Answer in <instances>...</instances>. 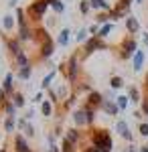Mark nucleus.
Masks as SVG:
<instances>
[{
  "label": "nucleus",
  "mask_w": 148,
  "mask_h": 152,
  "mask_svg": "<svg viewBox=\"0 0 148 152\" xmlns=\"http://www.w3.org/2000/svg\"><path fill=\"white\" fill-rule=\"evenodd\" d=\"M91 140H93V146L100 148L102 152H110L114 148V146H112V138H110V134H108L106 130H93Z\"/></svg>",
  "instance_id": "f257e3e1"
},
{
  "label": "nucleus",
  "mask_w": 148,
  "mask_h": 152,
  "mask_svg": "<svg viewBox=\"0 0 148 152\" xmlns=\"http://www.w3.org/2000/svg\"><path fill=\"white\" fill-rule=\"evenodd\" d=\"M47 8H49V2L47 0H34V2H31V6L26 8V14L33 20H41L43 14L47 12Z\"/></svg>",
  "instance_id": "f03ea898"
},
{
  "label": "nucleus",
  "mask_w": 148,
  "mask_h": 152,
  "mask_svg": "<svg viewBox=\"0 0 148 152\" xmlns=\"http://www.w3.org/2000/svg\"><path fill=\"white\" fill-rule=\"evenodd\" d=\"M77 73H79L77 55H71V59L67 61V79L69 81H75V79H77Z\"/></svg>",
  "instance_id": "7ed1b4c3"
},
{
  "label": "nucleus",
  "mask_w": 148,
  "mask_h": 152,
  "mask_svg": "<svg viewBox=\"0 0 148 152\" xmlns=\"http://www.w3.org/2000/svg\"><path fill=\"white\" fill-rule=\"evenodd\" d=\"M97 49H106V45H103V39H100V37L95 35L85 43V55H91V53L97 51Z\"/></svg>",
  "instance_id": "20e7f679"
},
{
  "label": "nucleus",
  "mask_w": 148,
  "mask_h": 152,
  "mask_svg": "<svg viewBox=\"0 0 148 152\" xmlns=\"http://www.w3.org/2000/svg\"><path fill=\"white\" fill-rule=\"evenodd\" d=\"M14 152H33V148L29 146V142L23 134H16L14 136Z\"/></svg>",
  "instance_id": "39448f33"
},
{
  "label": "nucleus",
  "mask_w": 148,
  "mask_h": 152,
  "mask_svg": "<svg viewBox=\"0 0 148 152\" xmlns=\"http://www.w3.org/2000/svg\"><path fill=\"white\" fill-rule=\"evenodd\" d=\"M136 41L134 39H128L124 43V47H122V59H128L130 55H136Z\"/></svg>",
  "instance_id": "423d86ee"
},
{
  "label": "nucleus",
  "mask_w": 148,
  "mask_h": 152,
  "mask_svg": "<svg viewBox=\"0 0 148 152\" xmlns=\"http://www.w3.org/2000/svg\"><path fill=\"white\" fill-rule=\"evenodd\" d=\"M33 33L34 31L29 26V24H21V26H18V37H16V39H18L21 43H23V41H31V39H33Z\"/></svg>",
  "instance_id": "0eeeda50"
},
{
  "label": "nucleus",
  "mask_w": 148,
  "mask_h": 152,
  "mask_svg": "<svg viewBox=\"0 0 148 152\" xmlns=\"http://www.w3.org/2000/svg\"><path fill=\"white\" fill-rule=\"evenodd\" d=\"M116 132L124 138V140H130L132 142V134H130V128H128V124H126L124 120H120L118 124H116Z\"/></svg>",
  "instance_id": "6e6552de"
},
{
  "label": "nucleus",
  "mask_w": 148,
  "mask_h": 152,
  "mask_svg": "<svg viewBox=\"0 0 148 152\" xmlns=\"http://www.w3.org/2000/svg\"><path fill=\"white\" fill-rule=\"evenodd\" d=\"M55 53V43H53V39H47L45 43L41 45V57L47 59V57H51Z\"/></svg>",
  "instance_id": "1a4fd4ad"
},
{
  "label": "nucleus",
  "mask_w": 148,
  "mask_h": 152,
  "mask_svg": "<svg viewBox=\"0 0 148 152\" xmlns=\"http://www.w3.org/2000/svg\"><path fill=\"white\" fill-rule=\"evenodd\" d=\"M102 110L108 114V116H118V114H120L118 104H116V102H112V99H106V102L102 104Z\"/></svg>",
  "instance_id": "9d476101"
},
{
  "label": "nucleus",
  "mask_w": 148,
  "mask_h": 152,
  "mask_svg": "<svg viewBox=\"0 0 148 152\" xmlns=\"http://www.w3.org/2000/svg\"><path fill=\"white\" fill-rule=\"evenodd\" d=\"M73 122H75V126H85V124H87V110H85V107L75 110V114H73Z\"/></svg>",
  "instance_id": "9b49d317"
},
{
  "label": "nucleus",
  "mask_w": 148,
  "mask_h": 152,
  "mask_svg": "<svg viewBox=\"0 0 148 152\" xmlns=\"http://www.w3.org/2000/svg\"><path fill=\"white\" fill-rule=\"evenodd\" d=\"M87 99H89V104H87V105H89L91 110H93V107H102V104L106 102V99H103V95L100 94V91H91Z\"/></svg>",
  "instance_id": "f8f14e48"
},
{
  "label": "nucleus",
  "mask_w": 148,
  "mask_h": 152,
  "mask_svg": "<svg viewBox=\"0 0 148 152\" xmlns=\"http://www.w3.org/2000/svg\"><path fill=\"white\" fill-rule=\"evenodd\" d=\"M2 89L6 91V95H10L14 94V75L12 73H6V77H4V83H2Z\"/></svg>",
  "instance_id": "ddd939ff"
},
{
  "label": "nucleus",
  "mask_w": 148,
  "mask_h": 152,
  "mask_svg": "<svg viewBox=\"0 0 148 152\" xmlns=\"http://www.w3.org/2000/svg\"><path fill=\"white\" fill-rule=\"evenodd\" d=\"M6 47H8V51H10L12 57H16V55L23 51V47H21V41H18V39H6Z\"/></svg>",
  "instance_id": "4468645a"
},
{
  "label": "nucleus",
  "mask_w": 148,
  "mask_h": 152,
  "mask_svg": "<svg viewBox=\"0 0 148 152\" xmlns=\"http://www.w3.org/2000/svg\"><path fill=\"white\" fill-rule=\"evenodd\" d=\"M14 63H16V67L21 69V67H29L31 65V61H29V57H26V53L24 51H21L16 57H14Z\"/></svg>",
  "instance_id": "2eb2a0df"
},
{
  "label": "nucleus",
  "mask_w": 148,
  "mask_h": 152,
  "mask_svg": "<svg viewBox=\"0 0 148 152\" xmlns=\"http://www.w3.org/2000/svg\"><path fill=\"white\" fill-rule=\"evenodd\" d=\"M142 65H144V51H136L134 61H132V67H134V71H140Z\"/></svg>",
  "instance_id": "dca6fc26"
},
{
  "label": "nucleus",
  "mask_w": 148,
  "mask_h": 152,
  "mask_svg": "<svg viewBox=\"0 0 148 152\" xmlns=\"http://www.w3.org/2000/svg\"><path fill=\"white\" fill-rule=\"evenodd\" d=\"M65 138H67L71 144H77V142H79V138H81V132H79L77 128H71V130H67Z\"/></svg>",
  "instance_id": "f3484780"
},
{
  "label": "nucleus",
  "mask_w": 148,
  "mask_h": 152,
  "mask_svg": "<svg viewBox=\"0 0 148 152\" xmlns=\"http://www.w3.org/2000/svg\"><path fill=\"white\" fill-rule=\"evenodd\" d=\"M126 28H128L130 33H138V31H140V24H138V20L132 16V14L126 18Z\"/></svg>",
  "instance_id": "a211bd4d"
},
{
  "label": "nucleus",
  "mask_w": 148,
  "mask_h": 152,
  "mask_svg": "<svg viewBox=\"0 0 148 152\" xmlns=\"http://www.w3.org/2000/svg\"><path fill=\"white\" fill-rule=\"evenodd\" d=\"M31 75H33V67H31V65H29V67H21V69L16 71V77L23 79V81L31 79Z\"/></svg>",
  "instance_id": "6ab92c4d"
},
{
  "label": "nucleus",
  "mask_w": 148,
  "mask_h": 152,
  "mask_svg": "<svg viewBox=\"0 0 148 152\" xmlns=\"http://www.w3.org/2000/svg\"><path fill=\"white\" fill-rule=\"evenodd\" d=\"M89 6L91 8H102V10H112L108 0H89Z\"/></svg>",
  "instance_id": "aec40b11"
},
{
  "label": "nucleus",
  "mask_w": 148,
  "mask_h": 152,
  "mask_svg": "<svg viewBox=\"0 0 148 152\" xmlns=\"http://www.w3.org/2000/svg\"><path fill=\"white\" fill-rule=\"evenodd\" d=\"M10 99H12V104L16 105V110H18V107H24V104H26V99H24V95L21 94V91H14Z\"/></svg>",
  "instance_id": "412c9836"
},
{
  "label": "nucleus",
  "mask_w": 148,
  "mask_h": 152,
  "mask_svg": "<svg viewBox=\"0 0 148 152\" xmlns=\"http://www.w3.org/2000/svg\"><path fill=\"white\" fill-rule=\"evenodd\" d=\"M14 24H16V20H14V16H12V14H6V16L2 18V26H4V31H12V28H14Z\"/></svg>",
  "instance_id": "4be33fe9"
},
{
  "label": "nucleus",
  "mask_w": 148,
  "mask_h": 152,
  "mask_svg": "<svg viewBox=\"0 0 148 152\" xmlns=\"http://www.w3.org/2000/svg\"><path fill=\"white\" fill-rule=\"evenodd\" d=\"M69 35H71V33H69V28H63V31L59 33L57 43L61 45V47H67V45H69Z\"/></svg>",
  "instance_id": "5701e85b"
},
{
  "label": "nucleus",
  "mask_w": 148,
  "mask_h": 152,
  "mask_svg": "<svg viewBox=\"0 0 148 152\" xmlns=\"http://www.w3.org/2000/svg\"><path fill=\"white\" fill-rule=\"evenodd\" d=\"M49 2V6L53 8V10L57 12V14H61V12H65V4L61 2V0H47Z\"/></svg>",
  "instance_id": "b1692460"
},
{
  "label": "nucleus",
  "mask_w": 148,
  "mask_h": 152,
  "mask_svg": "<svg viewBox=\"0 0 148 152\" xmlns=\"http://www.w3.org/2000/svg\"><path fill=\"white\" fill-rule=\"evenodd\" d=\"M128 99L130 102H140V91H138V87L136 85H130V89H128Z\"/></svg>",
  "instance_id": "393cba45"
},
{
  "label": "nucleus",
  "mask_w": 148,
  "mask_h": 152,
  "mask_svg": "<svg viewBox=\"0 0 148 152\" xmlns=\"http://www.w3.org/2000/svg\"><path fill=\"white\" fill-rule=\"evenodd\" d=\"M41 112H43V116H53V102H49V99H45L43 104H41Z\"/></svg>",
  "instance_id": "a878e982"
},
{
  "label": "nucleus",
  "mask_w": 148,
  "mask_h": 152,
  "mask_svg": "<svg viewBox=\"0 0 148 152\" xmlns=\"http://www.w3.org/2000/svg\"><path fill=\"white\" fill-rule=\"evenodd\" d=\"M14 126H16L14 116H6V120H4V130H6L8 134H12V132H14Z\"/></svg>",
  "instance_id": "bb28decb"
},
{
  "label": "nucleus",
  "mask_w": 148,
  "mask_h": 152,
  "mask_svg": "<svg viewBox=\"0 0 148 152\" xmlns=\"http://www.w3.org/2000/svg\"><path fill=\"white\" fill-rule=\"evenodd\" d=\"M112 28H114V24H112V23L103 24L102 28H100V33H97V37H100V39H106V37H108L110 33H112Z\"/></svg>",
  "instance_id": "cd10ccee"
},
{
  "label": "nucleus",
  "mask_w": 148,
  "mask_h": 152,
  "mask_svg": "<svg viewBox=\"0 0 148 152\" xmlns=\"http://www.w3.org/2000/svg\"><path fill=\"white\" fill-rule=\"evenodd\" d=\"M16 23H18V26L26 24V10L24 8H16Z\"/></svg>",
  "instance_id": "c85d7f7f"
},
{
  "label": "nucleus",
  "mask_w": 148,
  "mask_h": 152,
  "mask_svg": "<svg viewBox=\"0 0 148 152\" xmlns=\"http://www.w3.org/2000/svg\"><path fill=\"white\" fill-rule=\"evenodd\" d=\"M2 110L6 112V116H14V114H16V105L12 104V99H8V102H6V105H4ZM14 118H16V116H14Z\"/></svg>",
  "instance_id": "c756f323"
},
{
  "label": "nucleus",
  "mask_w": 148,
  "mask_h": 152,
  "mask_svg": "<svg viewBox=\"0 0 148 152\" xmlns=\"http://www.w3.org/2000/svg\"><path fill=\"white\" fill-rule=\"evenodd\" d=\"M53 77H55V71H51L49 75H45V77H43V83H41V89H49V85H51V81H53Z\"/></svg>",
  "instance_id": "7c9ffc66"
},
{
  "label": "nucleus",
  "mask_w": 148,
  "mask_h": 152,
  "mask_svg": "<svg viewBox=\"0 0 148 152\" xmlns=\"http://www.w3.org/2000/svg\"><path fill=\"white\" fill-rule=\"evenodd\" d=\"M116 104H118L120 110H126V107H128V97H126V95H118V97H116Z\"/></svg>",
  "instance_id": "2f4dec72"
},
{
  "label": "nucleus",
  "mask_w": 148,
  "mask_h": 152,
  "mask_svg": "<svg viewBox=\"0 0 148 152\" xmlns=\"http://www.w3.org/2000/svg\"><path fill=\"white\" fill-rule=\"evenodd\" d=\"M122 85H124L122 77H112V79H110V87H112V89H120Z\"/></svg>",
  "instance_id": "473e14b6"
},
{
  "label": "nucleus",
  "mask_w": 148,
  "mask_h": 152,
  "mask_svg": "<svg viewBox=\"0 0 148 152\" xmlns=\"http://www.w3.org/2000/svg\"><path fill=\"white\" fill-rule=\"evenodd\" d=\"M87 35H89V31L87 28H81L79 33H77V37H75V41L77 43H83V41H87Z\"/></svg>",
  "instance_id": "72a5a7b5"
},
{
  "label": "nucleus",
  "mask_w": 148,
  "mask_h": 152,
  "mask_svg": "<svg viewBox=\"0 0 148 152\" xmlns=\"http://www.w3.org/2000/svg\"><path fill=\"white\" fill-rule=\"evenodd\" d=\"M61 152H75V150H73V144H71V142H69L67 138L63 140V146H61Z\"/></svg>",
  "instance_id": "f704fd0d"
},
{
  "label": "nucleus",
  "mask_w": 148,
  "mask_h": 152,
  "mask_svg": "<svg viewBox=\"0 0 148 152\" xmlns=\"http://www.w3.org/2000/svg\"><path fill=\"white\" fill-rule=\"evenodd\" d=\"M91 6H89V2L87 0H81L79 2V10H81V14H87V10H89Z\"/></svg>",
  "instance_id": "c9c22d12"
},
{
  "label": "nucleus",
  "mask_w": 148,
  "mask_h": 152,
  "mask_svg": "<svg viewBox=\"0 0 148 152\" xmlns=\"http://www.w3.org/2000/svg\"><path fill=\"white\" fill-rule=\"evenodd\" d=\"M23 130H24V134H26L29 138H33V136H34V128L31 126V124H29V122H26V126H24Z\"/></svg>",
  "instance_id": "e433bc0d"
},
{
  "label": "nucleus",
  "mask_w": 148,
  "mask_h": 152,
  "mask_svg": "<svg viewBox=\"0 0 148 152\" xmlns=\"http://www.w3.org/2000/svg\"><path fill=\"white\" fill-rule=\"evenodd\" d=\"M65 95H67V85L63 83V85L59 87V102H61V99H65Z\"/></svg>",
  "instance_id": "4c0bfd02"
},
{
  "label": "nucleus",
  "mask_w": 148,
  "mask_h": 152,
  "mask_svg": "<svg viewBox=\"0 0 148 152\" xmlns=\"http://www.w3.org/2000/svg\"><path fill=\"white\" fill-rule=\"evenodd\" d=\"M6 102H8V99H6V91L0 87V107H4V105H6Z\"/></svg>",
  "instance_id": "58836bf2"
},
{
  "label": "nucleus",
  "mask_w": 148,
  "mask_h": 152,
  "mask_svg": "<svg viewBox=\"0 0 148 152\" xmlns=\"http://www.w3.org/2000/svg\"><path fill=\"white\" fill-rule=\"evenodd\" d=\"M110 20V14H97V23L100 24H108Z\"/></svg>",
  "instance_id": "ea45409f"
},
{
  "label": "nucleus",
  "mask_w": 148,
  "mask_h": 152,
  "mask_svg": "<svg viewBox=\"0 0 148 152\" xmlns=\"http://www.w3.org/2000/svg\"><path fill=\"white\" fill-rule=\"evenodd\" d=\"M73 104H75V95H69V97H67V102H65V107H71Z\"/></svg>",
  "instance_id": "a19ab883"
},
{
  "label": "nucleus",
  "mask_w": 148,
  "mask_h": 152,
  "mask_svg": "<svg viewBox=\"0 0 148 152\" xmlns=\"http://www.w3.org/2000/svg\"><path fill=\"white\" fill-rule=\"evenodd\" d=\"M140 134L142 136H148V124H140Z\"/></svg>",
  "instance_id": "79ce46f5"
},
{
  "label": "nucleus",
  "mask_w": 148,
  "mask_h": 152,
  "mask_svg": "<svg viewBox=\"0 0 148 152\" xmlns=\"http://www.w3.org/2000/svg\"><path fill=\"white\" fill-rule=\"evenodd\" d=\"M33 102H37V104H43V102H45V99H43V91H39V94L34 95V99Z\"/></svg>",
  "instance_id": "37998d69"
},
{
  "label": "nucleus",
  "mask_w": 148,
  "mask_h": 152,
  "mask_svg": "<svg viewBox=\"0 0 148 152\" xmlns=\"http://www.w3.org/2000/svg\"><path fill=\"white\" fill-rule=\"evenodd\" d=\"M49 97H51V102L55 104V102H59V97H57V94L53 91V89H49Z\"/></svg>",
  "instance_id": "c03bdc74"
},
{
  "label": "nucleus",
  "mask_w": 148,
  "mask_h": 152,
  "mask_svg": "<svg viewBox=\"0 0 148 152\" xmlns=\"http://www.w3.org/2000/svg\"><path fill=\"white\" fill-rule=\"evenodd\" d=\"M87 31H89V35H93V37H95V33H100V31H97V24H91Z\"/></svg>",
  "instance_id": "a18cd8bd"
},
{
  "label": "nucleus",
  "mask_w": 148,
  "mask_h": 152,
  "mask_svg": "<svg viewBox=\"0 0 148 152\" xmlns=\"http://www.w3.org/2000/svg\"><path fill=\"white\" fill-rule=\"evenodd\" d=\"M33 116H34V110H29V112H26V116H24V120H31Z\"/></svg>",
  "instance_id": "49530a36"
},
{
  "label": "nucleus",
  "mask_w": 148,
  "mask_h": 152,
  "mask_svg": "<svg viewBox=\"0 0 148 152\" xmlns=\"http://www.w3.org/2000/svg\"><path fill=\"white\" fill-rule=\"evenodd\" d=\"M142 112L148 116V102H144V104H142Z\"/></svg>",
  "instance_id": "de8ad7c7"
},
{
  "label": "nucleus",
  "mask_w": 148,
  "mask_h": 152,
  "mask_svg": "<svg viewBox=\"0 0 148 152\" xmlns=\"http://www.w3.org/2000/svg\"><path fill=\"white\" fill-rule=\"evenodd\" d=\"M85 152H102V150H100V148H95V146H89Z\"/></svg>",
  "instance_id": "09e8293b"
},
{
  "label": "nucleus",
  "mask_w": 148,
  "mask_h": 152,
  "mask_svg": "<svg viewBox=\"0 0 148 152\" xmlns=\"http://www.w3.org/2000/svg\"><path fill=\"white\" fill-rule=\"evenodd\" d=\"M47 152H59V148L53 144V146H49V150H47Z\"/></svg>",
  "instance_id": "8fccbe9b"
},
{
  "label": "nucleus",
  "mask_w": 148,
  "mask_h": 152,
  "mask_svg": "<svg viewBox=\"0 0 148 152\" xmlns=\"http://www.w3.org/2000/svg\"><path fill=\"white\" fill-rule=\"evenodd\" d=\"M138 152H148V146H140V150Z\"/></svg>",
  "instance_id": "3c124183"
},
{
  "label": "nucleus",
  "mask_w": 148,
  "mask_h": 152,
  "mask_svg": "<svg viewBox=\"0 0 148 152\" xmlns=\"http://www.w3.org/2000/svg\"><path fill=\"white\" fill-rule=\"evenodd\" d=\"M144 45H146V47H148V33H146V35H144Z\"/></svg>",
  "instance_id": "603ef678"
},
{
  "label": "nucleus",
  "mask_w": 148,
  "mask_h": 152,
  "mask_svg": "<svg viewBox=\"0 0 148 152\" xmlns=\"http://www.w3.org/2000/svg\"><path fill=\"white\" fill-rule=\"evenodd\" d=\"M16 2H18V0H10L8 4H10V6H16Z\"/></svg>",
  "instance_id": "864d4df0"
},
{
  "label": "nucleus",
  "mask_w": 148,
  "mask_h": 152,
  "mask_svg": "<svg viewBox=\"0 0 148 152\" xmlns=\"http://www.w3.org/2000/svg\"><path fill=\"white\" fill-rule=\"evenodd\" d=\"M126 152H138V150H136V148H128Z\"/></svg>",
  "instance_id": "5fc2aeb1"
},
{
  "label": "nucleus",
  "mask_w": 148,
  "mask_h": 152,
  "mask_svg": "<svg viewBox=\"0 0 148 152\" xmlns=\"http://www.w3.org/2000/svg\"><path fill=\"white\" fill-rule=\"evenodd\" d=\"M146 31H148V24H146Z\"/></svg>",
  "instance_id": "6e6d98bb"
},
{
  "label": "nucleus",
  "mask_w": 148,
  "mask_h": 152,
  "mask_svg": "<svg viewBox=\"0 0 148 152\" xmlns=\"http://www.w3.org/2000/svg\"><path fill=\"white\" fill-rule=\"evenodd\" d=\"M138 2H142V0H138Z\"/></svg>",
  "instance_id": "4d7b16f0"
}]
</instances>
